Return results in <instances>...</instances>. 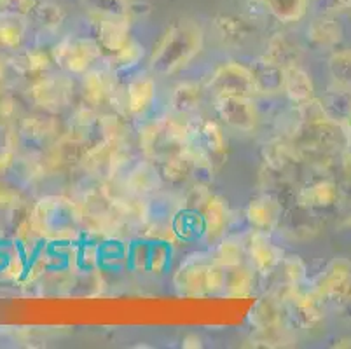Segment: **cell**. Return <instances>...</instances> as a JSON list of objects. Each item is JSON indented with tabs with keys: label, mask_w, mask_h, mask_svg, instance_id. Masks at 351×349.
I'll use <instances>...</instances> for the list:
<instances>
[{
	"label": "cell",
	"mask_w": 351,
	"mask_h": 349,
	"mask_svg": "<svg viewBox=\"0 0 351 349\" xmlns=\"http://www.w3.org/2000/svg\"><path fill=\"white\" fill-rule=\"evenodd\" d=\"M282 23H298L309 9V0H258Z\"/></svg>",
	"instance_id": "obj_13"
},
{
	"label": "cell",
	"mask_w": 351,
	"mask_h": 349,
	"mask_svg": "<svg viewBox=\"0 0 351 349\" xmlns=\"http://www.w3.org/2000/svg\"><path fill=\"white\" fill-rule=\"evenodd\" d=\"M241 246L234 241H226L224 245L219 248V255H217V264L226 265V267H238L241 262Z\"/></svg>",
	"instance_id": "obj_26"
},
{
	"label": "cell",
	"mask_w": 351,
	"mask_h": 349,
	"mask_svg": "<svg viewBox=\"0 0 351 349\" xmlns=\"http://www.w3.org/2000/svg\"><path fill=\"white\" fill-rule=\"evenodd\" d=\"M328 73L334 86L351 91V49L336 51L328 58Z\"/></svg>",
	"instance_id": "obj_20"
},
{
	"label": "cell",
	"mask_w": 351,
	"mask_h": 349,
	"mask_svg": "<svg viewBox=\"0 0 351 349\" xmlns=\"http://www.w3.org/2000/svg\"><path fill=\"white\" fill-rule=\"evenodd\" d=\"M339 201V187L330 180H322L301 192V204L306 208H330Z\"/></svg>",
	"instance_id": "obj_11"
},
{
	"label": "cell",
	"mask_w": 351,
	"mask_h": 349,
	"mask_svg": "<svg viewBox=\"0 0 351 349\" xmlns=\"http://www.w3.org/2000/svg\"><path fill=\"white\" fill-rule=\"evenodd\" d=\"M156 93V84L151 77H140L136 81H133L132 84L128 86V107L130 110L138 114V112L145 110L149 105L154 100Z\"/></svg>",
	"instance_id": "obj_15"
},
{
	"label": "cell",
	"mask_w": 351,
	"mask_h": 349,
	"mask_svg": "<svg viewBox=\"0 0 351 349\" xmlns=\"http://www.w3.org/2000/svg\"><path fill=\"white\" fill-rule=\"evenodd\" d=\"M341 200H343L344 211H346V224L351 227V169L348 168V189L344 191V194H341Z\"/></svg>",
	"instance_id": "obj_30"
},
{
	"label": "cell",
	"mask_w": 351,
	"mask_h": 349,
	"mask_svg": "<svg viewBox=\"0 0 351 349\" xmlns=\"http://www.w3.org/2000/svg\"><path fill=\"white\" fill-rule=\"evenodd\" d=\"M180 287L191 293L217 292L224 285V273L219 265L196 264L180 273Z\"/></svg>",
	"instance_id": "obj_6"
},
{
	"label": "cell",
	"mask_w": 351,
	"mask_h": 349,
	"mask_svg": "<svg viewBox=\"0 0 351 349\" xmlns=\"http://www.w3.org/2000/svg\"><path fill=\"white\" fill-rule=\"evenodd\" d=\"M100 53V46L93 40L86 38H72L60 46V62L72 73H84L93 65Z\"/></svg>",
	"instance_id": "obj_5"
},
{
	"label": "cell",
	"mask_w": 351,
	"mask_h": 349,
	"mask_svg": "<svg viewBox=\"0 0 351 349\" xmlns=\"http://www.w3.org/2000/svg\"><path fill=\"white\" fill-rule=\"evenodd\" d=\"M130 40V28L128 21L121 19H100L98 27V46L104 49L112 51V53H121Z\"/></svg>",
	"instance_id": "obj_9"
},
{
	"label": "cell",
	"mask_w": 351,
	"mask_h": 349,
	"mask_svg": "<svg viewBox=\"0 0 351 349\" xmlns=\"http://www.w3.org/2000/svg\"><path fill=\"white\" fill-rule=\"evenodd\" d=\"M322 300L348 302L351 300V262L339 257L328 262L315 281V290Z\"/></svg>",
	"instance_id": "obj_3"
},
{
	"label": "cell",
	"mask_w": 351,
	"mask_h": 349,
	"mask_svg": "<svg viewBox=\"0 0 351 349\" xmlns=\"http://www.w3.org/2000/svg\"><path fill=\"white\" fill-rule=\"evenodd\" d=\"M309 8L318 16H337L351 9V0H309Z\"/></svg>",
	"instance_id": "obj_25"
},
{
	"label": "cell",
	"mask_w": 351,
	"mask_h": 349,
	"mask_svg": "<svg viewBox=\"0 0 351 349\" xmlns=\"http://www.w3.org/2000/svg\"><path fill=\"white\" fill-rule=\"evenodd\" d=\"M203 28L194 19H178L159 38L151 54V69L156 75H171L182 70L203 49Z\"/></svg>",
	"instance_id": "obj_1"
},
{
	"label": "cell",
	"mask_w": 351,
	"mask_h": 349,
	"mask_svg": "<svg viewBox=\"0 0 351 349\" xmlns=\"http://www.w3.org/2000/svg\"><path fill=\"white\" fill-rule=\"evenodd\" d=\"M217 112L220 119L239 131H252L257 124V110L247 96H224L217 98Z\"/></svg>",
	"instance_id": "obj_4"
},
{
	"label": "cell",
	"mask_w": 351,
	"mask_h": 349,
	"mask_svg": "<svg viewBox=\"0 0 351 349\" xmlns=\"http://www.w3.org/2000/svg\"><path fill=\"white\" fill-rule=\"evenodd\" d=\"M282 311H280V306L274 300H264L257 306L254 313L255 323H257L261 328H274V326L278 325L282 322Z\"/></svg>",
	"instance_id": "obj_23"
},
{
	"label": "cell",
	"mask_w": 351,
	"mask_h": 349,
	"mask_svg": "<svg viewBox=\"0 0 351 349\" xmlns=\"http://www.w3.org/2000/svg\"><path fill=\"white\" fill-rule=\"evenodd\" d=\"M283 89H285V93L289 95L290 100H293L299 105L313 100V93H315V86H313L311 77H309L304 70L299 69L298 65L285 69Z\"/></svg>",
	"instance_id": "obj_10"
},
{
	"label": "cell",
	"mask_w": 351,
	"mask_h": 349,
	"mask_svg": "<svg viewBox=\"0 0 351 349\" xmlns=\"http://www.w3.org/2000/svg\"><path fill=\"white\" fill-rule=\"evenodd\" d=\"M241 19L238 18H231V16H224V18L219 21V28L220 32L224 34V37L232 38V40H238L243 34V25L239 23Z\"/></svg>",
	"instance_id": "obj_28"
},
{
	"label": "cell",
	"mask_w": 351,
	"mask_h": 349,
	"mask_svg": "<svg viewBox=\"0 0 351 349\" xmlns=\"http://www.w3.org/2000/svg\"><path fill=\"white\" fill-rule=\"evenodd\" d=\"M203 219H205L206 232L210 238H219L228 224V211H226L224 201L220 197L208 196V200L205 201V217Z\"/></svg>",
	"instance_id": "obj_21"
},
{
	"label": "cell",
	"mask_w": 351,
	"mask_h": 349,
	"mask_svg": "<svg viewBox=\"0 0 351 349\" xmlns=\"http://www.w3.org/2000/svg\"><path fill=\"white\" fill-rule=\"evenodd\" d=\"M203 88L194 82H184V84L177 86L171 95V107L178 114H186V112L194 110L197 105L203 100Z\"/></svg>",
	"instance_id": "obj_19"
},
{
	"label": "cell",
	"mask_w": 351,
	"mask_h": 349,
	"mask_svg": "<svg viewBox=\"0 0 351 349\" xmlns=\"http://www.w3.org/2000/svg\"><path fill=\"white\" fill-rule=\"evenodd\" d=\"M308 38L313 46L334 47L343 38V28L334 16H318L308 27Z\"/></svg>",
	"instance_id": "obj_8"
},
{
	"label": "cell",
	"mask_w": 351,
	"mask_h": 349,
	"mask_svg": "<svg viewBox=\"0 0 351 349\" xmlns=\"http://www.w3.org/2000/svg\"><path fill=\"white\" fill-rule=\"evenodd\" d=\"M199 139L203 147H205L208 152L212 154H220L224 152V147H226V139H224V133L217 126L215 123L212 121H206L203 123V126L199 128Z\"/></svg>",
	"instance_id": "obj_22"
},
{
	"label": "cell",
	"mask_w": 351,
	"mask_h": 349,
	"mask_svg": "<svg viewBox=\"0 0 351 349\" xmlns=\"http://www.w3.org/2000/svg\"><path fill=\"white\" fill-rule=\"evenodd\" d=\"M250 254H252V261L255 262V267L261 269V271H266V269L274 267L280 261L278 250L274 248V246L267 241V238L261 232V230L255 232V236L252 238Z\"/></svg>",
	"instance_id": "obj_18"
},
{
	"label": "cell",
	"mask_w": 351,
	"mask_h": 349,
	"mask_svg": "<svg viewBox=\"0 0 351 349\" xmlns=\"http://www.w3.org/2000/svg\"><path fill=\"white\" fill-rule=\"evenodd\" d=\"M82 4L100 19L128 21V16L132 12L130 0H82Z\"/></svg>",
	"instance_id": "obj_16"
},
{
	"label": "cell",
	"mask_w": 351,
	"mask_h": 349,
	"mask_svg": "<svg viewBox=\"0 0 351 349\" xmlns=\"http://www.w3.org/2000/svg\"><path fill=\"white\" fill-rule=\"evenodd\" d=\"M187 159L184 158H171L168 159V165H166V175L171 180H178L187 173Z\"/></svg>",
	"instance_id": "obj_29"
},
{
	"label": "cell",
	"mask_w": 351,
	"mask_h": 349,
	"mask_svg": "<svg viewBox=\"0 0 351 349\" xmlns=\"http://www.w3.org/2000/svg\"><path fill=\"white\" fill-rule=\"evenodd\" d=\"M229 288L232 290V296H247L252 288V274L247 269H238L234 276L231 278Z\"/></svg>",
	"instance_id": "obj_27"
},
{
	"label": "cell",
	"mask_w": 351,
	"mask_h": 349,
	"mask_svg": "<svg viewBox=\"0 0 351 349\" xmlns=\"http://www.w3.org/2000/svg\"><path fill=\"white\" fill-rule=\"evenodd\" d=\"M266 58L276 65L283 67V69H289V67L298 65L299 58H301V49H299L298 44L285 35H276V37L271 38Z\"/></svg>",
	"instance_id": "obj_14"
},
{
	"label": "cell",
	"mask_w": 351,
	"mask_h": 349,
	"mask_svg": "<svg viewBox=\"0 0 351 349\" xmlns=\"http://www.w3.org/2000/svg\"><path fill=\"white\" fill-rule=\"evenodd\" d=\"M320 105L330 119H336L344 124H351V91L334 86L322 98Z\"/></svg>",
	"instance_id": "obj_12"
},
{
	"label": "cell",
	"mask_w": 351,
	"mask_h": 349,
	"mask_svg": "<svg viewBox=\"0 0 351 349\" xmlns=\"http://www.w3.org/2000/svg\"><path fill=\"white\" fill-rule=\"evenodd\" d=\"M107 79L100 72H89L84 75V95L91 101H101L107 95Z\"/></svg>",
	"instance_id": "obj_24"
},
{
	"label": "cell",
	"mask_w": 351,
	"mask_h": 349,
	"mask_svg": "<svg viewBox=\"0 0 351 349\" xmlns=\"http://www.w3.org/2000/svg\"><path fill=\"white\" fill-rule=\"evenodd\" d=\"M280 217V206L278 203L267 200H257L252 201V204L248 206V219L250 222L257 227L258 230H266L276 224Z\"/></svg>",
	"instance_id": "obj_17"
},
{
	"label": "cell",
	"mask_w": 351,
	"mask_h": 349,
	"mask_svg": "<svg viewBox=\"0 0 351 349\" xmlns=\"http://www.w3.org/2000/svg\"><path fill=\"white\" fill-rule=\"evenodd\" d=\"M208 89L215 93L217 98H224V96L252 98L258 93L252 70L234 62L224 63L213 72L208 82Z\"/></svg>",
	"instance_id": "obj_2"
},
{
	"label": "cell",
	"mask_w": 351,
	"mask_h": 349,
	"mask_svg": "<svg viewBox=\"0 0 351 349\" xmlns=\"http://www.w3.org/2000/svg\"><path fill=\"white\" fill-rule=\"evenodd\" d=\"M250 70L254 73L255 86H257L258 93H278L283 89L285 69L267 60L266 56L257 60Z\"/></svg>",
	"instance_id": "obj_7"
}]
</instances>
